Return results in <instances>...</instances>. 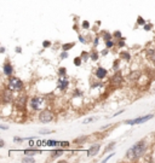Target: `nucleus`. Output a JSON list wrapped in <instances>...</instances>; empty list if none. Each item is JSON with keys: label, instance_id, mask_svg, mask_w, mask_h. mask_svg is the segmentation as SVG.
Returning a JSON list of instances; mask_svg holds the SVG:
<instances>
[{"label": "nucleus", "instance_id": "nucleus-25", "mask_svg": "<svg viewBox=\"0 0 155 163\" xmlns=\"http://www.w3.org/2000/svg\"><path fill=\"white\" fill-rule=\"evenodd\" d=\"M46 144H47V146H57V145H59V143L55 141V140H49Z\"/></svg>", "mask_w": 155, "mask_h": 163}, {"label": "nucleus", "instance_id": "nucleus-38", "mask_svg": "<svg viewBox=\"0 0 155 163\" xmlns=\"http://www.w3.org/2000/svg\"><path fill=\"white\" fill-rule=\"evenodd\" d=\"M43 46H44L45 48H46V47H50V46H51V42H50V41H47V40H45V41L43 42Z\"/></svg>", "mask_w": 155, "mask_h": 163}, {"label": "nucleus", "instance_id": "nucleus-32", "mask_svg": "<svg viewBox=\"0 0 155 163\" xmlns=\"http://www.w3.org/2000/svg\"><path fill=\"white\" fill-rule=\"evenodd\" d=\"M113 69H114V70H115V71H116V70H118V69H119V59H118V60H115V62H114V64H113Z\"/></svg>", "mask_w": 155, "mask_h": 163}, {"label": "nucleus", "instance_id": "nucleus-8", "mask_svg": "<svg viewBox=\"0 0 155 163\" xmlns=\"http://www.w3.org/2000/svg\"><path fill=\"white\" fill-rule=\"evenodd\" d=\"M100 149H101V145H100V144H94L92 146H90V149L86 151V156H87V157L96 156V155L98 153Z\"/></svg>", "mask_w": 155, "mask_h": 163}, {"label": "nucleus", "instance_id": "nucleus-26", "mask_svg": "<svg viewBox=\"0 0 155 163\" xmlns=\"http://www.w3.org/2000/svg\"><path fill=\"white\" fill-rule=\"evenodd\" d=\"M66 73H67L66 68H59V70H58V76H64Z\"/></svg>", "mask_w": 155, "mask_h": 163}, {"label": "nucleus", "instance_id": "nucleus-13", "mask_svg": "<svg viewBox=\"0 0 155 163\" xmlns=\"http://www.w3.org/2000/svg\"><path fill=\"white\" fill-rule=\"evenodd\" d=\"M63 153H64V150H62V149H59V150H53V151L51 152V158H52V159L58 158L59 156H62Z\"/></svg>", "mask_w": 155, "mask_h": 163}, {"label": "nucleus", "instance_id": "nucleus-48", "mask_svg": "<svg viewBox=\"0 0 155 163\" xmlns=\"http://www.w3.org/2000/svg\"><path fill=\"white\" fill-rule=\"evenodd\" d=\"M0 52L4 53V52H5V47H1V48H0Z\"/></svg>", "mask_w": 155, "mask_h": 163}, {"label": "nucleus", "instance_id": "nucleus-36", "mask_svg": "<svg viewBox=\"0 0 155 163\" xmlns=\"http://www.w3.org/2000/svg\"><path fill=\"white\" fill-rule=\"evenodd\" d=\"M82 28H84V29H88V28H90V23H88L87 21H84V23H82Z\"/></svg>", "mask_w": 155, "mask_h": 163}, {"label": "nucleus", "instance_id": "nucleus-35", "mask_svg": "<svg viewBox=\"0 0 155 163\" xmlns=\"http://www.w3.org/2000/svg\"><path fill=\"white\" fill-rule=\"evenodd\" d=\"M114 155H115V153H114V152H113V153H110V155H109V156H107V157H106V158H103V159H102V162H103V163H104V162H107V161H109V159H110V158H112V157H113V156H114Z\"/></svg>", "mask_w": 155, "mask_h": 163}, {"label": "nucleus", "instance_id": "nucleus-17", "mask_svg": "<svg viewBox=\"0 0 155 163\" xmlns=\"http://www.w3.org/2000/svg\"><path fill=\"white\" fill-rule=\"evenodd\" d=\"M139 76H141V73H139V71H132V74L129 76V79L137 80V79H139Z\"/></svg>", "mask_w": 155, "mask_h": 163}, {"label": "nucleus", "instance_id": "nucleus-12", "mask_svg": "<svg viewBox=\"0 0 155 163\" xmlns=\"http://www.w3.org/2000/svg\"><path fill=\"white\" fill-rule=\"evenodd\" d=\"M107 69H104V68H102V67H100V68H97V70H96V76H97V79H100V80H102V79H104L106 76H107Z\"/></svg>", "mask_w": 155, "mask_h": 163}, {"label": "nucleus", "instance_id": "nucleus-6", "mask_svg": "<svg viewBox=\"0 0 155 163\" xmlns=\"http://www.w3.org/2000/svg\"><path fill=\"white\" fill-rule=\"evenodd\" d=\"M12 92H13V91H11L9 87H7V88H4V91H3V103H4V104H9V103H11V102L13 100Z\"/></svg>", "mask_w": 155, "mask_h": 163}, {"label": "nucleus", "instance_id": "nucleus-39", "mask_svg": "<svg viewBox=\"0 0 155 163\" xmlns=\"http://www.w3.org/2000/svg\"><path fill=\"white\" fill-rule=\"evenodd\" d=\"M79 40H80V42H81V44H87V41L85 40V38H84L82 35H79Z\"/></svg>", "mask_w": 155, "mask_h": 163}, {"label": "nucleus", "instance_id": "nucleus-18", "mask_svg": "<svg viewBox=\"0 0 155 163\" xmlns=\"http://www.w3.org/2000/svg\"><path fill=\"white\" fill-rule=\"evenodd\" d=\"M75 46V44L74 42H70V44H64L63 46H62V50L63 51H68V50H70L72 47H74Z\"/></svg>", "mask_w": 155, "mask_h": 163}, {"label": "nucleus", "instance_id": "nucleus-45", "mask_svg": "<svg viewBox=\"0 0 155 163\" xmlns=\"http://www.w3.org/2000/svg\"><path fill=\"white\" fill-rule=\"evenodd\" d=\"M16 52H17V53H21V52H22V48H21V47H16Z\"/></svg>", "mask_w": 155, "mask_h": 163}, {"label": "nucleus", "instance_id": "nucleus-5", "mask_svg": "<svg viewBox=\"0 0 155 163\" xmlns=\"http://www.w3.org/2000/svg\"><path fill=\"white\" fill-rule=\"evenodd\" d=\"M153 117H154V115H153V114H149V115H145V116L137 117V118H135V120H126V121H125V123H126V124H131V126H135V124H142V123H144V122H147V121L151 120Z\"/></svg>", "mask_w": 155, "mask_h": 163}, {"label": "nucleus", "instance_id": "nucleus-11", "mask_svg": "<svg viewBox=\"0 0 155 163\" xmlns=\"http://www.w3.org/2000/svg\"><path fill=\"white\" fill-rule=\"evenodd\" d=\"M4 74L6 75V76H11L12 75V73H13V67H12V64L10 63V62H6L5 64H4Z\"/></svg>", "mask_w": 155, "mask_h": 163}, {"label": "nucleus", "instance_id": "nucleus-16", "mask_svg": "<svg viewBox=\"0 0 155 163\" xmlns=\"http://www.w3.org/2000/svg\"><path fill=\"white\" fill-rule=\"evenodd\" d=\"M86 140H87V137H86V135H82L81 138L74 139V143H75V144H82V143H85Z\"/></svg>", "mask_w": 155, "mask_h": 163}, {"label": "nucleus", "instance_id": "nucleus-24", "mask_svg": "<svg viewBox=\"0 0 155 163\" xmlns=\"http://www.w3.org/2000/svg\"><path fill=\"white\" fill-rule=\"evenodd\" d=\"M103 39H104V41L112 40V34H109V33H103Z\"/></svg>", "mask_w": 155, "mask_h": 163}, {"label": "nucleus", "instance_id": "nucleus-34", "mask_svg": "<svg viewBox=\"0 0 155 163\" xmlns=\"http://www.w3.org/2000/svg\"><path fill=\"white\" fill-rule=\"evenodd\" d=\"M81 58H85L84 60H87V58H88V54H87V52H85V51H82L81 52V56H80Z\"/></svg>", "mask_w": 155, "mask_h": 163}, {"label": "nucleus", "instance_id": "nucleus-7", "mask_svg": "<svg viewBox=\"0 0 155 163\" xmlns=\"http://www.w3.org/2000/svg\"><path fill=\"white\" fill-rule=\"evenodd\" d=\"M57 86H58V88L61 91H66L68 88V86H69V80L67 77H64V76H59V79L57 81Z\"/></svg>", "mask_w": 155, "mask_h": 163}, {"label": "nucleus", "instance_id": "nucleus-41", "mask_svg": "<svg viewBox=\"0 0 155 163\" xmlns=\"http://www.w3.org/2000/svg\"><path fill=\"white\" fill-rule=\"evenodd\" d=\"M13 140H15L16 143H21V141H23V139H22V138H17V137H15V138H13Z\"/></svg>", "mask_w": 155, "mask_h": 163}, {"label": "nucleus", "instance_id": "nucleus-4", "mask_svg": "<svg viewBox=\"0 0 155 163\" xmlns=\"http://www.w3.org/2000/svg\"><path fill=\"white\" fill-rule=\"evenodd\" d=\"M53 117H55L53 112L51 110H49V109L41 110L40 114H39V116H38L39 122H41V123H49V122L53 121Z\"/></svg>", "mask_w": 155, "mask_h": 163}, {"label": "nucleus", "instance_id": "nucleus-43", "mask_svg": "<svg viewBox=\"0 0 155 163\" xmlns=\"http://www.w3.org/2000/svg\"><path fill=\"white\" fill-rule=\"evenodd\" d=\"M5 146V141L1 139V140H0V147H4Z\"/></svg>", "mask_w": 155, "mask_h": 163}, {"label": "nucleus", "instance_id": "nucleus-3", "mask_svg": "<svg viewBox=\"0 0 155 163\" xmlns=\"http://www.w3.org/2000/svg\"><path fill=\"white\" fill-rule=\"evenodd\" d=\"M7 87L13 92H21L23 89V81L18 77H10L7 82Z\"/></svg>", "mask_w": 155, "mask_h": 163}, {"label": "nucleus", "instance_id": "nucleus-44", "mask_svg": "<svg viewBox=\"0 0 155 163\" xmlns=\"http://www.w3.org/2000/svg\"><path fill=\"white\" fill-rule=\"evenodd\" d=\"M98 42H100V38H96L95 41H94V44H95V45H98Z\"/></svg>", "mask_w": 155, "mask_h": 163}, {"label": "nucleus", "instance_id": "nucleus-2", "mask_svg": "<svg viewBox=\"0 0 155 163\" xmlns=\"http://www.w3.org/2000/svg\"><path fill=\"white\" fill-rule=\"evenodd\" d=\"M29 104H30V108H32L33 110H37V111L44 110L46 108V99L44 97L35 95V97H33L32 99H30Z\"/></svg>", "mask_w": 155, "mask_h": 163}, {"label": "nucleus", "instance_id": "nucleus-22", "mask_svg": "<svg viewBox=\"0 0 155 163\" xmlns=\"http://www.w3.org/2000/svg\"><path fill=\"white\" fill-rule=\"evenodd\" d=\"M137 24H139V25H144V24H145V21H144V18H143L142 16H138V17H137Z\"/></svg>", "mask_w": 155, "mask_h": 163}, {"label": "nucleus", "instance_id": "nucleus-33", "mask_svg": "<svg viewBox=\"0 0 155 163\" xmlns=\"http://www.w3.org/2000/svg\"><path fill=\"white\" fill-rule=\"evenodd\" d=\"M106 46H107L108 48H110V47L114 46V42H113L112 40H108V41H106Z\"/></svg>", "mask_w": 155, "mask_h": 163}, {"label": "nucleus", "instance_id": "nucleus-23", "mask_svg": "<svg viewBox=\"0 0 155 163\" xmlns=\"http://www.w3.org/2000/svg\"><path fill=\"white\" fill-rule=\"evenodd\" d=\"M81 57H75V59H74V65H76V67H80L81 65Z\"/></svg>", "mask_w": 155, "mask_h": 163}, {"label": "nucleus", "instance_id": "nucleus-15", "mask_svg": "<svg viewBox=\"0 0 155 163\" xmlns=\"http://www.w3.org/2000/svg\"><path fill=\"white\" fill-rule=\"evenodd\" d=\"M120 58L121 59H125V60H130L131 59V56H130V53L129 52H126V51H122L121 53H120Z\"/></svg>", "mask_w": 155, "mask_h": 163}, {"label": "nucleus", "instance_id": "nucleus-9", "mask_svg": "<svg viewBox=\"0 0 155 163\" xmlns=\"http://www.w3.org/2000/svg\"><path fill=\"white\" fill-rule=\"evenodd\" d=\"M122 81H124V77H122V75H121L120 73H115V74L113 75V77H112V80H110V82H112L114 86H120Z\"/></svg>", "mask_w": 155, "mask_h": 163}, {"label": "nucleus", "instance_id": "nucleus-31", "mask_svg": "<svg viewBox=\"0 0 155 163\" xmlns=\"http://www.w3.org/2000/svg\"><path fill=\"white\" fill-rule=\"evenodd\" d=\"M118 46H119V47H124V46H125V40H124L122 38H121V39H119V42H118Z\"/></svg>", "mask_w": 155, "mask_h": 163}, {"label": "nucleus", "instance_id": "nucleus-47", "mask_svg": "<svg viewBox=\"0 0 155 163\" xmlns=\"http://www.w3.org/2000/svg\"><path fill=\"white\" fill-rule=\"evenodd\" d=\"M107 53H108V50H104V51H103V52H102V54H103V56H106V54H107Z\"/></svg>", "mask_w": 155, "mask_h": 163}, {"label": "nucleus", "instance_id": "nucleus-30", "mask_svg": "<svg viewBox=\"0 0 155 163\" xmlns=\"http://www.w3.org/2000/svg\"><path fill=\"white\" fill-rule=\"evenodd\" d=\"M68 56H69V54H68V52H67V51H63V52L61 53V56H59V57H61L62 59H66V58H68Z\"/></svg>", "mask_w": 155, "mask_h": 163}, {"label": "nucleus", "instance_id": "nucleus-10", "mask_svg": "<svg viewBox=\"0 0 155 163\" xmlns=\"http://www.w3.org/2000/svg\"><path fill=\"white\" fill-rule=\"evenodd\" d=\"M25 103H27V97L25 95H21V97H18L16 99V108L17 109H24Z\"/></svg>", "mask_w": 155, "mask_h": 163}, {"label": "nucleus", "instance_id": "nucleus-42", "mask_svg": "<svg viewBox=\"0 0 155 163\" xmlns=\"http://www.w3.org/2000/svg\"><path fill=\"white\" fill-rule=\"evenodd\" d=\"M0 128H1L3 130H6L9 127H7V126H5V124H0Z\"/></svg>", "mask_w": 155, "mask_h": 163}, {"label": "nucleus", "instance_id": "nucleus-37", "mask_svg": "<svg viewBox=\"0 0 155 163\" xmlns=\"http://www.w3.org/2000/svg\"><path fill=\"white\" fill-rule=\"evenodd\" d=\"M39 133H41V134H50V133H52V130H47V129H43V130H40Z\"/></svg>", "mask_w": 155, "mask_h": 163}, {"label": "nucleus", "instance_id": "nucleus-21", "mask_svg": "<svg viewBox=\"0 0 155 163\" xmlns=\"http://www.w3.org/2000/svg\"><path fill=\"white\" fill-rule=\"evenodd\" d=\"M98 120V117H90V118H86V120H84V122L82 123H91V122H95V121H97Z\"/></svg>", "mask_w": 155, "mask_h": 163}, {"label": "nucleus", "instance_id": "nucleus-40", "mask_svg": "<svg viewBox=\"0 0 155 163\" xmlns=\"http://www.w3.org/2000/svg\"><path fill=\"white\" fill-rule=\"evenodd\" d=\"M59 145H62L63 147H67V146H69V143H67V141H62V143H59Z\"/></svg>", "mask_w": 155, "mask_h": 163}, {"label": "nucleus", "instance_id": "nucleus-28", "mask_svg": "<svg viewBox=\"0 0 155 163\" xmlns=\"http://www.w3.org/2000/svg\"><path fill=\"white\" fill-rule=\"evenodd\" d=\"M114 145H115V143H110V144H109V145L106 147V150H104V151H106V152H108V151L113 150V149H114Z\"/></svg>", "mask_w": 155, "mask_h": 163}, {"label": "nucleus", "instance_id": "nucleus-20", "mask_svg": "<svg viewBox=\"0 0 155 163\" xmlns=\"http://www.w3.org/2000/svg\"><path fill=\"white\" fill-rule=\"evenodd\" d=\"M22 162H24V163H27V162L34 163V162H35V158H33L32 156H30V157H23V158H22Z\"/></svg>", "mask_w": 155, "mask_h": 163}, {"label": "nucleus", "instance_id": "nucleus-27", "mask_svg": "<svg viewBox=\"0 0 155 163\" xmlns=\"http://www.w3.org/2000/svg\"><path fill=\"white\" fill-rule=\"evenodd\" d=\"M143 28H144V30L149 31V30H151V28H153V24H151V23H145V24L143 25Z\"/></svg>", "mask_w": 155, "mask_h": 163}, {"label": "nucleus", "instance_id": "nucleus-14", "mask_svg": "<svg viewBox=\"0 0 155 163\" xmlns=\"http://www.w3.org/2000/svg\"><path fill=\"white\" fill-rule=\"evenodd\" d=\"M41 151H39V150H33V149H27V150H24V155L25 156H34V155H37V153H40Z\"/></svg>", "mask_w": 155, "mask_h": 163}, {"label": "nucleus", "instance_id": "nucleus-1", "mask_svg": "<svg viewBox=\"0 0 155 163\" xmlns=\"http://www.w3.org/2000/svg\"><path fill=\"white\" fill-rule=\"evenodd\" d=\"M147 141L145 140H139L138 143H136L132 147H130L126 152V158L130 161H136L138 158H141L145 151H147Z\"/></svg>", "mask_w": 155, "mask_h": 163}, {"label": "nucleus", "instance_id": "nucleus-29", "mask_svg": "<svg viewBox=\"0 0 155 163\" xmlns=\"http://www.w3.org/2000/svg\"><path fill=\"white\" fill-rule=\"evenodd\" d=\"M113 36H114V38H116V39H121V31H119V30L114 31V34H113Z\"/></svg>", "mask_w": 155, "mask_h": 163}, {"label": "nucleus", "instance_id": "nucleus-46", "mask_svg": "<svg viewBox=\"0 0 155 163\" xmlns=\"http://www.w3.org/2000/svg\"><path fill=\"white\" fill-rule=\"evenodd\" d=\"M122 112H124V110H121V111H119V112H116V114L114 115V117H116V116H119V115H120V114H122Z\"/></svg>", "mask_w": 155, "mask_h": 163}, {"label": "nucleus", "instance_id": "nucleus-19", "mask_svg": "<svg viewBox=\"0 0 155 163\" xmlns=\"http://www.w3.org/2000/svg\"><path fill=\"white\" fill-rule=\"evenodd\" d=\"M90 59L96 62V60L98 59V52H97V51H92V53H91V56H90Z\"/></svg>", "mask_w": 155, "mask_h": 163}]
</instances>
